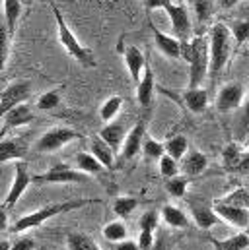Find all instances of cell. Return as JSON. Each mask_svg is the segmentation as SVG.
Returning a JSON list of instances; mask_svg holds the SVG:
<instances>
[{
    "instance_id": "6da1fadb",
    "label": "cell",
    "mask_w": 249,
    "mask_h": 250,
    "mask_svg": "<svg viewBox=\"0 0 249 250\" xmlns=\"http://www.w3.org/2000/svg\"><path fill=\"white\" fill-rule=\"evenodd\" d=\"M101 200L100 198H76V200H66V202H53V204H47L31 213H25L22 215L20 219H16L12 223V233H25V231H31V229H37L41 227L45 221L61 215V213H68V211H74V209H80L84 206H90V204H100Z\"/></svg>"
},
{
    "instance_id": "7a4b0ae2",
    "label": "cell",
    "mask_w": 249,
    "mask_h": 250,
    "mask_svg": "<svg viewBox=\"0 0 249 250\" xmlns=\"http://www.w3.org/2000/svg\"><path fill=\"white\" fill-rule=\"evenodd\" d=\"M181 59L189 64V87H202V82L210 72V55H208V37H193L183 41Z\"/></svg>"
},
{
    "instance_id": "3957f363",
    "label": "cell",
    "mask_w": 249,
    "mask_h": 250,
    "mask_svg": "<svg viewBox=\"0 0 249 250\" xmlns=\"http://www.w3.org/2000/svg\"><path fill=\"white\" fill-rule=\"evenodd\" d=\"M232 29L218 21L210 27V33H208V55H210V72H208V78L210 82H214L220 72L224 70V66L230 59V53H232Z\"/></svg>"
},
{
    "instance_id": "277c9868",
    "label": "cell",
    "mask_w": 249,
    "mask_h": 250,
    "mask_svg": "<svg viewBox=\"0 0 249 250\" xmlns=\"http://www.w3.org/2000/svg\"><path fill=\"white\" fill-rule=\"evenodd\" d=\"M51 4V10H53V16H55V21H57V37H59V43L62 45V49L76 61L78 64H82L84 68H94L96 66V59L94 55L78 41V37L74 35V31L68 27L64 16H62L61 8L57 6L55 0H47Z\"/></svg>"
},
{
    "instance_id": "5b68a950",
    "label": "cell",
    "mask_w": 249,
    "mask_h": 250,
    "mask_svg": "<svg viewBox=\"0 0 249 250\" xmlns=\"http://www.w3.org/2000/svg\"><path fill=\"white\" fill-rule=\"evenodd\" d=\"M82 134L68 128V126H55L51 130H47L45 134L39 136V140L33 144V151L37 153H55L61 147L68 146L74 140H80Z\"/></svg>"
},
{
    "instance_id": "8992f818",
    "label": "cell",
    "mask_w": 249,
    "mask_h": 250,
    "mask_svg": "<svg viewBox=\"0 0 249 250\" xmlns=\"http://www.w3.org/2000/svg\"><path fill=\"white\" fill-rule=\"evenodd\" d=\"M33 183H35V177L29 173L27 163L25 161H16V165H14V181H12V185H10L6 196H4L2 211L12 209L20 202V198L24 196V192L31 187Z\"/></svg>"
},
{
    "instance_id": "52a82bcc",
    "label": "cell",
    "mask_w": 249,
    "mask_h": 250,
    "mask_svg": "<svg viewBox=\"0 0 249 250\" xmlns=\"http://www.w3.org/2000/svg\"><path fill=\"white\" fill-rule=\"evenodd\" d=\"M88 175L78 171L76 167H70L68 163H57L47 173L35 175V183H47V185H70V183H86Z\"/></svg>"
},
{
    "instance_id": "ba28073f",
    "label": "cell",
    "mask_w": 249,
    "mask_h": 250,
    "mask_svg": "<svg viewBox=\"0 0 249 250\" xmlns=\"http://www.w3.org/2000/svg\"><path fill=\"white\" fill-rule=\"evenodd\" d=\"M164 10L170 16L174 35L177 39H181V41H189L191 39V33H193V23H191V16H189L185 6L179 4V2H174V0H168V4L164 6Z\"/></svg>"
},
{
    "instance_id": "9c48e42d",
    "label": "cell",
    "mask_w": 249,
    "mask_h": 250,
    "mask_svg": "<svg viewBox=\"0 0 249 250\" xmlns=\"http://www.w3.org/2000/svg\"><path fill=\"white\" fill-rule=\"evenodd\" d=\"M246 101V89L240 82H232L220 87L218 95H216V111L220 113H232L236 109L242 107V103Z\"/></svg>"
},
{
    "instance_id": "30bf717a",
    "label": "cell",
    "mask_w": 249,
    "mask_h": 250,
    "mask_svg": "<svg viewBox=\"0 0 249 250\" xmlns=\"http://www.w3.org/2000/svg\"><path fill=\"white\" fill-rule=\"evenodd\" d=\"M214 209H216L218 217H220L224 223H228L230 227L240 229V231H244V229L249 227V208H246V206H236V204H228V202H218V204L214 206Z\"/></svg>"
},
{
    "instance_id": "8fae6325",
    "label": "cell",
    "mask_w": 249,
    "mask_h": 250,
    "mask_svg": "<svg viewBox=\"0 0 249 250\" xmlns=\"http://www.w3.org/2000/svg\"><path fill=\"white\" fill-rule=\"evenodd\" d=\"M35 119L31 107L27 103H22V105H16L14 109H10L8 113L2 115V130H0V140H4L8 136L10 130L14 128H20V126L29 125L31 121Z\"/></svg>"
},
{
    "instance_id": "7c38bea8",
    "label": "cell",
    "mask_w": 249,
    "mask_h": 250,
    "mask_svg": "<svg viewBox=\"0 0 249 250\" xmlns=\"http://www.w3.org/2000/svg\"><path fill=\"white\" fill-rule=\"evenodd\" d=\"M31 83L29 82H14L10 85L4 87L0 99H2V115L8 113L10 109H14L16 105L27 103L29 95H31Z\"/></svg>"
},
{
    "instance_id": "4fadbf2b",
    "label": "cell",
    "mask_w": 249,
    "mask_h": 250,
    "mask_svg": "<svg viewBox=\"0 0 249 250\" xmlns=\"http://www.w3.org/2000/svg\"><path fill=\"white\" fill-rule=\"evenodd\" d=\"M146 126H148V121L142 119L128 130L123 147H121V155L124 159H132L142 151V144L146 140Z\"/></svg>"
},
{
    "instance_id": "5bb4252c",
    "label": "cell",
    "mask_w": 249,
    "mask_h": 250,
    "mask_svg": "<svg viewBox=\"0 0 249 250\" xmlns=\"http://www.w3.org/2000/svg\"><path fill=\"white\" fill-rule=\"evenodd\" d=\"M29 146L25 142V138H4L0 142V163L6 165L10 161H24V157L27 155Z\"/></svg>"
},
{
    "instance_id": "9a60e30c",
    "label": "cell",
    "mask_w": 249,
    "mask_h": 250,
    "mask_svg": "<svg viewBox=\"0 0 249 250\" xmlns=\"http://www.w3.org/2000/svg\"><path fill=\"white\" fill-rule=\"evenodd\" d=\"M152 35H154L156 49H158L164 57L174 59V61L181 59V51H183V41H181V39H177L175 35H168V33L156 29L154 25H152Z\"/></svg>"
},
{
    "instance_id": "2e32d148",
    "label": "cell",
    "mask_w": 249,
    "mask_h": 250,
    "mask_svg": "<svg viewBox=\"0 0 249 250\" xmlns=\"http://www.w3.org/2000/svg\"><path fill=\"white\" fill-rule=\"evenodd\" d=\"M154 91H156V80H154V72L152 68L146 64L144 74L140 78V82L136 83V101L140 107L148 109L154 101Z\"/></svg>"
},
{
    "instance_id": "e0dca14e",
    "label": "cell",
    "mask_w": 249,
    "mask_h": 250,
    "mask_svg": "<svg viewBox=\"0 0 249 250\" xmlns=\"http://www.w3.org/2000/svg\"><path fill=\"white\" fill-rule=\"evenodd\" d=\"M181 103L187 111H191L193 115H199L208 107V91L204 87H187L181 93Z\"/></svg>"
},
{
    "instance_id": "ac0fdd59",
    "label": "cell",
    "mask_w": 249,
    "mask_h": 250,
    "mask_svg": "<svg viewBox=\"0 0 249 250\" xmlns=\"http://www.w3.org/2000/svg\"><path fill=\"white\" fill-rule=\"evenodd\" d=\"M90 153L105 167V169H111L113 165H115V149L98 134V136H94V138H90Z\"/></svg>"
},
{
    "instance_id": "d6986e66",
    "label": "cell",
    "mask_w": 249,
    "mask_h": 250,
    "mask_svg": "<svg viewBox=\"0 0 249 250\" xmlns=\"http://www.w3.org/2000/svg\"><path fill=\"white\" fill-rule=\"evenodd\" d=\"M191 219H193V223H195L199 229H202V231L212 229V227L220 221L216 209L210 208V206H204V204H191Z\"/></svg>"
},
{
    "instance_id": "ffe728a7",
    "label": "cell",
    "mask_w": 249,
    "mask_h": 250,
    "mask_svg": "<svg viewBox=\"0 0 249 250\" xmlns=\"http://www.w3.org/2000/svg\"><path fill=\"white\" fill-rule=\"evenodd\" d=\"M181 163V173L185 177H197L206 171L208 167V157L200 149H189L187 155L179 161Z\"/></svg>"
},
{
    "instance_id": "44dd1931",
    "label": "cell",
    "mask_w": 249,
    "mask_h": 250,
    "mask_svg": "<svg viewBox=\"0 0 249 250\" xmlns=\"http://www.w3.org/2000/svg\"><path fill=\"white\" fill-rule=\"evenodd\" d=\"M123 61L126 70H128V74H130V78H132V82L138 83L142 74H144V68H146L144 53L138 47H126L123 53Z\"/></svg>"
},
{
    "instance_id": "7402d4cb",
    "label": "cell",
    "mask_w": 249,
    "mask_h": 250,
    "mask_svg": "<svg viewBox=\"0 0 249 250\" xmlns=\"http://www.w3.org/2000/svg\"><path fill=\"white\" fill-rule=\"evenodd\" d=\"M126 134H128V132H126V128H124V123H121V121L107 123V125L100 130V136H101L115 151H121Z\"/></svg>"
},
{
    "instance_id": "603a6c76",
    "label": "cell",
    "mask_w": 249,
    "mask_h": 250,
    "mask_svg": "<svg viewBox=\"0 0 249 250\" xmlns=\"http://www.w3.org/2000/svg\"><path fill=\"white\" fill-rule=\"evenodd\" d=\"M160 215H162V221H164L168 227H172V229H185L187 225H189L187 213L181 208H177V206H172V204L164 206V208L160 209Z\"/></svg>"
},
{
    "instance_id": "cb8c5ba5",
    "label": "cell",
    "mask_w": 249,
    "mask_h": 250,
    "mask_svg": "<svg viewBox=\"0 0 249 250\" xmlns=\"http://www.w3.org/2000/svg\"><path fill=\"white\" fill-rule=\"evenodd\" d=\"M74 167L78 171H82L84 175H101L103 173V165L90 153V151H78L76 153V159H74Z\"/></svg>"
},
{
    "instance_id": "d4e9b609",
    "label": "cell",
    "mask_w": 249,
    "mask_h": 250,
    "mask_svg": "<svg viewBox=\"0 0 249 250\" xmlns=\"http://www.w3.org/2000/svg\"><path fill=\"white\" fill-rule=\"evenodd\" d=\"M22 16V0H4V27L10 35L16 33L18 20Z\"/></svg>"
},
{
    "instance_id": "484cf974",
    "label": "cell",
    "mask_w": 249,
    "mask_h": 250,
    "mask_svg": "<svg viewBox=\"0 0 249 250\" xmlns=\"http://www.w3.org/2000/svg\"><path fill=\"white\" fill-rule=\"evenodd\" d=\"M64 243L66 250H101V247L86 233H68Z\"/></svg>"
},
{
    "instance_id": "4316f807",
    "label": "cell",
    "mask_w": 249,
    "mask_h": 250,
    "mask_svg": "<svg viewBox=\"0 0 249 250\" xmlns=\"http://www.w3.org/2000/svg\"><path fill=\"white\" fill-rule=\"evenodd\" d=\"M210 243L214 245V250H248L249 249V237L246 233H238L232 235L228 239H210Z\"/></svg>"
},
{
    "instance_id": "83f0119b",
    "label": "cell",
    "mask_w": 249,
    "mask_h": 250,
    "mask_svg": "<svg viewBox=\"0 0 249 250\" xmlns=\"http://www.w3.org/2000/svg\"><path fill=\"white\" fill-rule=\"evenodd\" d=\"M187 151H189V140H187V136H183V134H175V136H172L166 142V153L172 155L177 161H181L185 157Z\"/></svg>"
},
{
    "instance_id": "f1b7e54d",
    "label": "cell",
    "mask_w": 249,
    "mask_h": 250,
    "mask_svg": "<svg viewBox=\"0 0 249 250\" xmlns=\"http://www.w3.org/2000/svg\"><path fill=\"white\" fill-rule=\"evenodd\" d=\"M101 235L105 237V241H109V243H121L124 239H128V229H126V225H124V221H109L107 225H103V229H101Z\"/></svg>"
},
{
    "instance_id": "f546056e",
    "label": "cell",
    "mask_w": 249,
    "mask_h": 250,
    "mask_svg": "<svg viewBox=\"0 0 249 250\" xmlns=\"http://www.w3.org/2000/svg\"><path fill=\"white\" fill-rule=\"evenodd\" d=\"M121 109H123V97L113 95V97L105 99L103 105L100 107V119H101L105 125H107V123H113Z\"/></svg>"
},
{
    "instance_id": "4dcf8cb0",
    "label": "cell",
    "mask_w": 249,
    "mask_h": 250,
    "mask_svg": "<svg viewBox=\"0 0 249 250\" xmlns=\"http://www.w3.org/2000/svg\"><path fill=\"white\" fill-rule=\"evenodd\" d=\"M61 93L62 87H55V89H49V91H43L39 97H37V103L35 107L39 111H53L61 105Z\"/></svg>"
},
{
    "instance_id": "1f68e13d",
    "label": "cell",
    "mask_w": 249,
    "mask_h": 250,
    "mask_svg": "<svg viewBox=\"0 0 249 250\" xmlns=\"http://www.w3.org/2000/svg\"><path fill=\"white\" fill-rule=\"evenodd\" d=\"M136 206H138V200L136 198H132V196H117L115 200H113V204H111V208H113V213L117 215V217H128L134 209H136Z\"/></svg>"
},
{
    "instance_id": "d6a6232c",
    "label": "cell",
    "mask_w": 249,
    "mask_h": 250,
    "mask_svg": "<svg viewBox=\"0 0 249 250\" xmlns=\"http://www.w3.org/2000/svg\"><path fill=\"white\" fill-rule=\"evenodd\" d=\"M142 155L148 161H160L166 155V144H162L154 138H146L142 144Z\"/></svg>"
},
{
    "instance_id": "836d02e7",
    "label": "cell",
    "mask_w": 249,
    "mask_h": 250,
    "mask_svg": "<svg viewBox=\"0 0 249 250\" xmlns=\"http://www.w3.org/2000/svg\"><path fill=\"white\" fill-rule=\"evenodd\" d=\"M242 157H244V151L240 149L238 144H230L222 151V161H224V167L226 169H236L238 171V167L242 163Z\"/></svg>"
},
{
    "instance_id": "e575fe53",
    "label": "cell",
    "mask_w": 249,
    "mask_h": 250,
    "mask_svg": "<svg viewBox=\"0 0 249 250\" xmlns=\"http://www.w3.org/2000/svg\"><path fill=\"white\" fill-rule=\"evenodd\" d=\"M158 169H160V175L168 181V179H172V177H177L179 173H181V163L177 161V159H174L172 155H164L160 161H158Z\"/></svg>"
},
{
    "instance_id": "d590c367",
    "label": "cell",
    "mask_w": 249,
    "mask_h": 250,
    "mask_svg": "<svg viewBox=\"0 0 249 250\" xmlns=\"http://www.w3.org/2000/svg\"><path fill=\"white\" fill-rule=\"evenodd\" d=\"M187 187H189V181L185 175H177L166 181V190L172 198H183L187 194Z\"/></svg>"
},
{
    "instance_id": "8d00e7d4",
    "label": "cell",
    "mask_w": 249,
    "mask_h": 250,
    "mask_svg": "<svg viewBox=\"0 0 249 250\" xmlns=\"http://www.w3.org/2000/svg\"><path fill=\"white\" fill-rule=\"evenodd\" d=\"M160 221H162L160 211H156V209H146V211L140 215V219H138V229H140V231H152V233H156Z\"/></svg>"
},
{
    "instance_id": "74e56055",
    "label": "cell",
    "mask_w": 249,
    "mask_h": 250,
    "mask_svg": "<svg viewBox=\"0 0 249 250\" xmlns=\"http://www.w3.org/2000/svg\"><path fill=\"white\" fill-rule=\"evenodd\" d=\"M230 29H232V37H234L236 45H244L249 39V20H240V21H236Z\"/></svg>"
},
{
    "instance_id": "f35d334b",
    "label": "cell",
    "mask_w": 249,
    "mask_h": 250,
    "mask_svg": "<svg viewBox=\"0 0 249 250\" xmlns=\"http://www.w3.org/2000/svg\"><path fill=\"white\" fill-rule=\"evenodd\" d=\"M193 2H195V14H197V18H199L200 21L208 20L210 14H212L214 2H212V0H193Z\"/></svg>"
},
{
    "instance_id": "ab89813d",
    "label": "cell",
    "mask_w": 249,
    "mask_h": 250,
    "mask_svg": "<svg viewBox=\"0 0 249 250\" xmlns=\"http://www.w3.org/2000/svg\"><path fill=\"white\" fill-rule=\"evenodd\" d=\"M138 245H140V250H152L154 243H156V235L152 231H140L138 229Z\"/></svg>"
},
{
    "instance_id": "60d3db41",
    "label": "cell",
    "mask_w": 249,
    "mask_h": 250,
    "mask_svg": "<svg viewBox=\"0 0 249 250\" xmlns=\"http://www.w3.org/2000/svg\"><path fill=\"white\" fill-rule=\"evenodd\" d=\"M12 250H35V241L31 237H20L12 243Z\"/></svg>"
},
{
    "instance_id": "b9f144b4",
    "label": "cell",
    "mask_w": 249,
    "mask_h": 250,
    "mask_svg": "<svg viewBox=\"0 0 249 250\" xmlns=\"http://www.w3.org/2000/svg\"><path fill=\"white\" fill-rule=\"evenodd\" d=\"M10 33H8V29L2 25V66H6L8 62V55H10Z\"/></svg>"
},
{
    "instance_id": "7bdbcfd3",
    "label": "cell",
    "mask_w": 249,
    "mask_h": 250,
    "mask_svg": "<svg viewBox=\"0 0 249 250\" xmlns=\"http://www.w3.org/2000/svg\"><path fill=\"white\" fill-rule=\"evenodd\" d=\"M249 130V87L246 91V101H244V113H242V134Z\"/></svg>"
},
{
    "instance_id": "ee69618b",
    "label": "cell",
    "mask_w": 249,
    "mask_h": 250,
    "mask_svg": "<svg viewBox=\"0 0 249 250\" xmlns=\"http://www.w3.org/2000/svg\"><path fill=\"white\" fill-rule=\"evenodd\" d=\"M113 250H140L138 241H132V239H124L121 243H115Z\"/></svg>"
},
{
    "instance_id": "f6af8a7d",
    "label": "cell",
    "mask_w": 249,
    "mask_h": 250,
    "mask_svg": "<svg viewBox=\"0 0 249 250\" xmlns=\"http://www.w3.org/2000/svg\"><path fill=\"white\" fill-rule=\"evenodd\" d=\"M152 250H172V245H170V239L166 237V233H160L158 237H156V243H154V247Z\"/></svg>"
},
{
    "instance_id": "bcb514c9",
    "label": "cell",
    "mask_w": 249,
    "mask_h": 250,
    "mask_svg": "<svg viewBox=\"0 0 249 250\" xmlns=\"http://www.w3.org/2000/svg\"><path fill=\"white\" fill-rule=\"evenodd\" d=\"M166 4H168V0H144V6L148 10H164Z\"/></svg>"
},
{
    "instance_id": "7dc6e473",
    "label": "cell",
    "mask_w": 249,
    "mask_h": 250,
    "mask_svg": "<svg viewBox=\"0 0 249 250\" xmlns=\"http://www.w3.org/2000/svg\"><path fill=\"white\" fill-rule=\"evenodd\" d=\"M218 2V6L222 8V10H230V8H234L240 0H216Z\"/></svg>"
},
{
    "instance_id": "c3c4849f",
    "label": "cell",
    "mask_w": 249,
    "mask_h": 250,
    "mask_svg": "<svg viewBox=\"0 0 249 250\" xmlns=\"http://www.w3.org/2000/svg\"><path fill=\"white\" fill-rule=\"evenodd\" d=\"M0 250H12V243H10L8 239H4L2 245H0Z\"/></svg>"
},
{
    "instance_id": "681fc988",
    "label": "cell",
    "mask_w": 249,
    "mask_h": 250,
    "mask_svg": "<svg viewBox=\"0 0 249 250\" xmlns=\"http://www.w3.org/2000/svg\"><path fill=\"white\" fill-rule=\"evenodd\" d=\"M248 2H249V0H248Z\"/></svg>"
},
{
    "instance_id": "f907efd6",
    "label": "cell",
    "mask_w": 249,
    "mask_h": 250,
    "mask_svg": "<svg viewBox=\"0 0 249 250\" xmlns=\"http://www.w3.org/2000/svg\"><path fill=\"white\" fill-rule=\"evenodd\" d=\"M248 250H249V249H248Z\"/></svg>"
}]
</instances>
